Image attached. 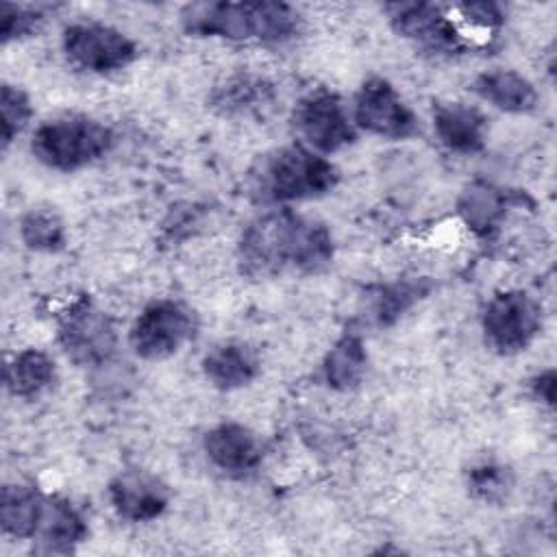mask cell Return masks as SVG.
Instances as JSON below:
<instances>
[{
	"instance_id": "6da1fadb",
	"label": "cell",
	"mask_w": 557,
	"mask_h": 557,
	"mask_svg": "<svg viewBox=\"0 0 557 557\" xmlns=\"http://www.w3.org/2000/svg\"><path fill=\"white\" fill-rule=\"evenodd\" d=\"M333 255L329 226L289 207L252 218L237 239V265L248 278L318 274L331 265Z\"/></svg>"
},
{
	"instance_id": "7a4b0ae2",
	"label": "cell",
	"mask_w": 557,
	"mask_h": 557,
	"mask_svg": "<svg viewBox=\"0 0 557 557\" xmlns=\"http://www.w3.org/2000/svg\"><path fill=\"white\" fill-rule=\"evenodd\" d=\"M300 13L285 2H194L183 7L181 26L194 37L285 44L300 30Z\"/></svg>"
},
{
	"instance_id": "3957f363",
	"label": "cell",
	"mask_w": 557,
	"mask_h": 557,
	"mask_svg": "<svg viewBox=\"0 0 557 557\" xmlns=\"http://www.w3.org/2000/svg\"><path fill=\"white\" fill-rule=\"evenodd\" d=\"M339 183V170L324 154L302 144H289L261 157L252 170L250 189L259 202L281 205L320 198Z\"/></svg>"
},
{
	"instance_id": "277c9868",
	"label": "cell",
	"mask_w": 557,
	"mask_h": 557,
	"mask_svg": "<svg viewBox=\"0 0 557 557\" xmlns=\"http://www.w3.org/2000/svg\"><path fill=\"white\" fill-rule=\"evenodd\" d=\"M113 131L89 115L67 113L46 120L30 139L33 157L50 170L76 172L111 152Z\"/></svg>"
},
{
	"instance_id": "5b68a950",
	"label": "cell",
	"mask_w": 557,
	"mask_h": 557,
	"mask_svg": "<svg viewBox=\"0 0 557 557\" xmlns=\"http://www.w3.org/2000/svg\"><path fill=\"white\" fill-rule=\"evenodd\" d=\"M57 342L81 368H100L117 350V331L107 311L89 296H76L57 318Z\"/></svg>"
},
{
	"instance_id": "8992f818",
	"label": "cell",
	"mask_w": 557,
	"mask_h": 557,
	"mask_svg": "<svg viewBox=\"0 0 557 557\" xmlns=\"http://www.w3.org/2000/svg\"><path fill=\"white\" fill-rule=\"evenodd\" d=\"M198 333V318L191 307L176 298H157L148 302L128 331L133 352L146 361H159L176 355Z\"/></svg>"
},
{
	"instance_id": "52a82bcc",
	"label": "cell",
	"mask_w": 557,
	"mask_h": 557,
	"mask_svg": "<svg viewBox=\"0 0 557 557\" xmlns=\"http://www.w3.org/2000/svg\"><path fill=\"white\" fill-rule=\"evenodd\" d=\"M542 329V307L522 289H505L490 298L481 315L485 346L496 355L524 352Z\"/></svg>"
},
{
	"instance_id": "ba28073f",
	"label": "cell",
	"mask_w": 557,
	"mask_h": 557,
	"mask_svg": "<svg viewBox=\"0 0 557 557\" xmlns=\"http://www.w3.org/2000/svg\"><path fill=\"white\" fill-rule=\"evenodd\" d=\"M61 46L72 65L91 74H113L137 57V44L102 22H74L63 28Z\"/></svg>"
},
{
	"instance_id": "9c48e42d",
	"label": "cell",
	"mask_w": 557,
	"mask_h": 557,
	"mask_svg": "<svg viewBox=\"0 0 557 557\" xmlns=\"http://www.w3.org/2000/svg\"><path fill=\"white\" fill-rule=\"evenodd\" d=\"M352 122L357 128L383 139H409L418 133L416 113L383 76H370L359 85L352 102Z\"/></svg>"
},
{
	"instance_id": "30bf717a",
	"label": "cell",
	"mask_w": 557,
	"mask_h": 557,
	"mask_svg": "<svg viewBox=\"0 0 557 557\" xmlns=\"http://www.w3.org/2000/svg\"><path fill=\"white\" fill-rule=\"evenodd\" d=\"M294 126L320 154L337 152L357 139V126L342 98L329 89H313L296 102Z\"/></svg>"
},
{
	"instance_id": "8fae6325",
	"label": "cell",
	"mask_w": 557,
	"mask_h": 557,
	"mask_svg": "<svg viewBox=\"0 0 557 557\" xmlns=\"http://www.w3.org/2000/svg\"><path fill=\"white\" fill-rule=\"evenodd\" d=\"M392 28L435 54H459L468 48L463 35L457 30L453 17L444 7L433 2H389L383 7Z\"/></svg>"
},
{
	"instance_id": "7c38bea8",
	"label": "cell",
	"mask_w": 557,
	"mask_h": 557,
	"mask_svg": "<svg viewBox=\"0 0 557 557\" xmlns=\"http://www.w3.org/2000/svg\"><path fill=\"white\" fill-rule=\"evenodd\" d=\"M433 289L429 276H405L366 287L359 298L357 320L361 326H394L409 309L424 300Z\"/></svg>"
},
{
	"instance_id": "4fadbf2b",
	"label": "cell",
	"mask_w": 557,
	"mask_h": 557,
	"mask_svg": "<svg viewBox=\"0 0 557 557\" xmlns=\"http://www.w3.org/2000/svg\"><path fill=\"white\" fill-rule=\"evenodd\" d=\"M107 496L113 511L128 522H150L170 505L168 485L146 470H122L109 485Z\"/></svg>"
},
{
	"instance_id": "5bb4252c",
	"label": "cell",
	"mask_w": 557,
	"mask_h": 557,
	"mask_svg": "<svg viewBox=\"0 0 557 557\" xmlns=\"http://www.w3.org/2000/svg\"><path fill=\"white\" fill-rule=\"evenodd\" d=\"M202 450L213 468L233 479L252 474L263 459V446L248 426L239 422H220L202 437Z\"/></svg>"
},
{
	"instance_id": "9a60e30c",
	"label": "cell",
	"mask_w": 557,
	"mask_h": 557,
	"mask_svg": "<svg viewBox=\"0 0 557 557\" xmlns=\"http://www.w3.org/2000/svg\"><path fill=\"white\" fill-rule=\"evenodd\" d=\"M524 205H533L524 191H511L485 181H476L461 191L457 200V211L468 228H472L476 235L487 237L492 231L498 228L500 220L507 215L509 209Z\"/></svg>"
},
{
	"instance_id": "2e32d148",
	"label": "cell",
	"mask_w": 557,
	"mask_h": 557,
	"mask_svg": "<svg viewBox=\"0 0 557 557\" xmlns=\"http://www.w3.org/2000/svg\"><path fill=\"white\" fill-rule=\"evenodd\" d=\"M261 372L259 352L239 339H226L215 344L202 357L205 379L222 392H233L250 385Z\"/></svg>"
},
{
	"instance_id": "e0dca14e",
	"label": "cell",
	"mask_w": 557,
	"mask_h": 557,
	"mask_svg": "<svg viewBox=\"0 0 557 557\" xmlns=\"http://www.w3.org/2000/svg\"><path fill=\"white\" fill-rule=\"evenodd\" d=\"M433 128L437 139L453 152L476 154L485 148V115L466 102H437L433 107Z\"/></svg>"
},
{
	"instance_id": "ac0fdd59",
	"label": "cell",
	"mask_w": 557,
	"mask_h": 557,
	"mask_svg": "<svg viewBox=\"0 0 557 557\" xmlns=\"http://www.w3.org/2000/svg\"><path fill=\"white\" fill-rule=\"evenodd\" d=\"M274 102V85L252 72H237L218 83L209 107L222 117H246L263 113Z\"/></svg>"
},
{
	"instance_id": "d6986e66",
	"label": "cell",
	"mask_w": 557,
	"mask_h": 557,
	"mask_svg": "<svg viewBox=\"0 0 557 557\" xmlns=\"http://www.w3.org/2000/svg\"><path fill=\"white\" fill-rule=\"evenodd\" d=\"M87 531V520L67 498L48 496L33 550L39 555H70L85 542Z\"/></svg>"
},
{
	"instance_id": "ffe728a7",
	"label": "cell",
	"mask_w": 557,
	"mask_h": 557,
	"mask_svg": "<svg viewBox=\"0 0 557 557\" xmlns=\"http://www.w3.org/2000/svg\"><path fill=\"white\" fill-rule=\"evenodd\" d=\"M472 91L505 113H529L537 107L535 85L513 70H490L472 81Z\"/></svg>"
},
{
	"instance_id": "44dd1931",
	"label": "cell",
	"mask_w": 557,
	"mask_h": 557,
	"mask_svg": "<svg viewBox=\"0 0 557 557\" xmlns=\"http://www.w3.org/2000/svg\"><path fill=\"white\" fill-rule=\"evenodd\" d=\"M46 500L48 496H44L35 485L7 483L0 492L2 533L17 540L35 537L44 520Z\"/></svg>"
},
{
	"instance_id": "7402d4cb",
	"label": "cell",
	"mask_w": 557,
	"mask_h": 557,
	"mask_svg": "<svg viewBox=\"0 0 557 557\" xmlns=\"http://www.w3.org/2000/svg\"><path fill=\"white\" fill-rule=\"evenodd\" d=\"M366 368H368V350L361 335L357 331H346L326 350L320 366V374L326 387L337 392H348L363 381Z\"/></svg>"
},
{
	"instance_id": "603a6c76",
	"label": "cell",
	"mask_w": 557,
	"mask_h": 557,
	"mask_svg": "<svg viewBox=\"0 0 557 557\" xmlns=\"http://www.w3.org/2000/svg\"><path fill=\"white\" fill-rule=\"evenodd\" d=\"M57 381L52 357L39 348L20 350L4 370V387L11 396L33 400L46 394Z\"/></svg>"
},
{
	"instance_id": "cb8c5ba5",
	"label": "cell",
	"mask_w": 557,
	"mask_h": 557,
	"mask_svg": "<svg viewBox=\"0 0 557 557\" xmlns=\"http://www.w3.org/2000/svg\"><path fill=\"white\" fill-rule=\"evenodd\" d=\"M20 239L35 252H57L65 246V224L52 207H33L20 220Z\"/></svg>"
},
{
	"instance_id": "d4e9b609",
	"label": "cell",
	"mask_w": 557,
	"mask_h": 557,
	"mask_svg": "<svg viewBox=\"0 0 557 557\" xmlns=\"http://www.w3.org/2000/svg\"><path fill=\"white\" fill-rule=\"evenodd\" d=\"M466 485L476 500H483L490 505L503 503L511 492L513 474L505 463L485 457L470 466L466 474Z\"/></svg>"
},
{
	"instance_id": "484cf974",
	"label": "cell",
	"mask_w": 557,
	"mask_h": 557,
	"mask_svg": "<svg viewBox=\"0 0 557 557\" xmlns=\"http://www.w3.org/2000/svg\"><path fill=\"white\" fill-rule=\"evenodd\" d=\"M33 117V104L28 94L11 83H2L0 89V126H2V150L11 146V141L28 126Z\"/></svg>"
},
{
	"instance_id": "4316f807",
	"label": "cell",
	"mask_w": 557,
	"mask_h": 557,
	"mask_svg": "<svg viewBox=\"0 0 557 557\" xmlns=\"http://www.w3.org/2000/svg\"><path fill=\"white\" fill-rule=\"evenodd\" d=\"M41 7L2 2L0 4V41L7 46L11 41H20L39 30L44 22Z\"/></svg>"
},
{
	"instance_id": "83f0119b",
	"label": "cell",
	"mask_w": 557,
	"mask_h": 557,
	"mask_svg": "<svg viewBox=\"0 0 557 557\" xmlns=\"http://www.w3.org/2000/svg\"><path fill=\"white\" fill-rule=\"evenodd\" d=\"M202 224V211L196 205H185L181 207H172L168 220L163 222V237L168 242H178L189 237L198 226Z\"/></svg>"
},
{
	"instance_id": "f1b7e54d",
	"label": "cell",
	"mask_w": 557,
	"mask_h": 557,
	"mask_svg": "<svg viewBox=\"0 0 557 557\" xmlns=\"http://www.w3.org/2000/svg\"><path fill=\"white\" fill-rule=\"evenodd\" d=\"M455 9L461 13L466 22L483 30H496L505 22L503 7L496 2H461Z\"/></svg>"
},
{
	"instance_id": "f546056e",
	"label": "cell",
	"mask_w": 557,
	"mask_h": 557,
	"mask_svg": "<svg viewBox=\"0 0 557 557\" xmlns=\"http://www.w3.org/2000/svg\"><path fill=\"white\" fill-rule=\"evenodd\" d=\"M529 392L537 403H542L546 407H553L555 405V370L548 368L544 372H537L529 381Z\"/></svg>"
}]
</instances>
